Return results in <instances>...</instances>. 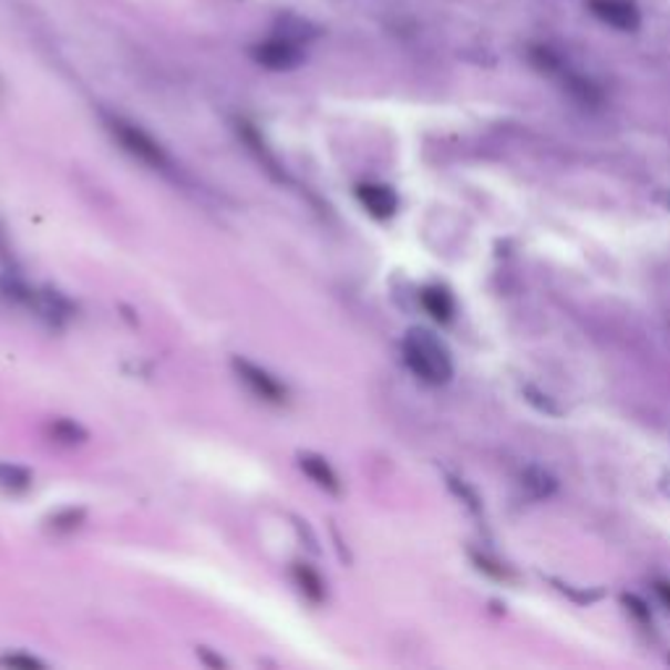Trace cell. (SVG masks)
Instances as JSON below:
<instances>
[{"instance_id": "16", "label": "cell", "mask_w": 670, "mask_h": 670, "mask_svg": "<svg viewBox=\"0 0 670 670\" xmlns=\"http://www.w3.org/2000/svg\"><path fill=\"white\" fill-rule=\"evenodd\" d=\"M654 589H658V597L662 600V605L670 610V581H658Z\"/></svg>"}, {"instance_id": "14", "label": "cell", "mask_w": 670, "mask_h": 670, "mask_svg": "<svg viewBox=\"0 0 670 670\" xmlns=\"http://www.w3.org/2000/svg\"><path fill=\"white\" fill-rule=\"evenodd\" d=\"M82 516H84L82 511H66V514L53 518V527L55 529H74V527H79V522H82Z\"/></svg>"}, {"instance_id": "15", "label": "cell", "mask_w": 670, "mask_h": 670, "mask_svg": "<svg viewBox=\"0 0 670 670\" xmlns=\"http://www.w3.org/2000/svg\"><path fill=\"white\" fill-rule=\"evenodd\" d=\"M623 602L629 605L631 608V614H637L639 618H642V621H650V610H647V605L639 600V597H633V595H623Z\"/></svg>"}, {"instance_id": "12", "label": "cell", "mask_w": 670, "mask_h": 670, "mask_svg": "<svg viewBox=\"0 0 670 670\" xmlns=\"http://www.w3.org/2000/svg\"><path fill=\"white\" fill-rule=\"evenodd\" d=\"M53 435L58 437V441H63V443H82L84 441V430L79 427V424H74V422H69V420H61V422H55L53 424Z\"/></svg>"}, {"instance_id": "11", "label": "cell", "mask_w": 670, "mask_h": 670, "mask_svg": "<svg viewBox=\"0 0 670 670\" xmlns=\"http://www.w3.org/2000/svg\"><path fill=\"white\" fill-rule=\"evenodd\" d=\"M524 485H527L532 493L537 495V498H547V495L556 489V482H553V477L543 470H529L527 474H524Z\"/></svg>"}, {"instance_id": "10", "label": "cell", "mask_w": 670, "mask_h": 670, "mask_svg": "<svg viewBox=\"0 0 670 670\" xmlns=\"http://www.w3.org/2000/svg\"><path fill=\"white\" fill-rule=\"evenodd\" d=\"M293 574H297V581H299L301 592H305L309 597V600L320 602L322 595H326L320 576H317L309 566H297V568H293Z\"/></svg>"}, {"instance_id": "5", "label": "cell", "mask_w": 670, "mask_h": 670, "mask_svg": "<svg viewBox=\"0 0 670 670\" xmlns=\"http://www.w3.org/2000/svg\"><path fill=\"white\" fill-rule=\"evenodd\" d=\"M234 370L241 378V383L262 401L280 403L286 399V388L280 385L268 370H262V367L251 364L247 359H234Z\"/></svg>"}, {"instance_id": "7", "label": "cell", "mask_w": 670, "mask_h": 670, "mask_svg": "<svg viewBox=\"0 0 670 670\" xmlns=\"http://www.w3.org/2000/svg\"><path fill=\"white\" fill-rule=\"evenodd\" d=\"M299 464H301V470L307 472V477L317 482V485H320L322 489H328V493H333V495L338 493V489H341L333 466H330L322 456H315V453H301Z\"/></svg>"}, {"instance_id": "8", "label": "cell", "mask_w": 670, "mask_h": 670, "mask_svg": "<svg viewBox=\"0 0 670 670\" xmlns=\"http://www.w3.org/2000/svg\"><path fill=\"white\" fill-rule=\"evenodd\" d=\"M422 307L427 309V315L435 322H441V326H445V322H451V317H453V299H451V293L445 291L443 286L424 288V291H422Z\"/></svg>"}, {"instance_id": "9", "label": "cell", "mask_w": 670, "mask_h": 670, "mask_svg": "<svg viewBox=\"0 0 670 670\" xmlns=\"http://www.w3.org/2000/svg\"><path fill=\"white\" fill-rule=\"evenodd\" d=\"M29 482H32V474H29L24 466L3 464V461H0V487L19 493V489L29 487Z\"/></svg>"}, {"instance_id": "3", "label": "cell", "mask_w": 670, "mask_h": 670, "mask_svg": "<svg viewBox=\"0 0 670 670\" xmlns=\"http://www.w3.org/2000/svg\"><path fill=\"white\" fill-rule=\"evenodd\" d=\"M251 58L259 63V66L270 69V71H291L305 63V53L297 42L291 40H268L262 45L251 48Z\"/></svg>"}, {"instance_id": "1", "label": "cell", "mask_w": 670, "mask_h": 670, "mask_svg": "<svg viewBox=\"0 0 670 670\" xmlns=\"http://www.w3.org/2000/svg\"><path fill=\"white\" fill-rule=\"evenodd\" d=\"M403 362L430 385H445L453 378L451 351L441 338L424 328H412L403 338Z\"/></svg>"}, {"instance_id": "13", "label": "cell", "mask_w": 670, "mask_h": 670, "mask_svg": "<svg viewBox=\"0 0 670 670\" xmlns=\"http://www.w3.org/2000/svg\"><path fill=\"white\" fill-rule=\"evenodd\" d=\"M0 666L6 668H45V662L38 658H29V654H6V658H0Z\"/></svg>"}, {"instance_id": "2", "label": "cell", "mask_w": 670, "mask_h": 670, "mask_svg": "<svg viewBox=\"0 0 670 670\" xmlns=\"http://www.w3.org/2000/svg\"><path fill=\"white\" fill-rule=\"evenodd\" d=\"M107 126H111V132L115 140H118L121 147H124L128 155H134L136 161L157 171L168 168V155H165V150L153 140V136L144 132V128H140L136 124H128L124 118H111L107 121Z\"/></svg>"}, {"instance_id": "4", "label": "cell", "mask_w": 670, "mask_h": 670, "mask_svg": "<svg viewBox=\"0 0 670 670\" xmlns=\"http://www.w3.org/2000/svg\"><path fill=\"white\" fill-rule=\"evenodd\" d=\"M589 11L608 27L621 29V32H637L639 24H642V13H639L633 0H589Z\"/></svg>"}, {"instance_id": "6", "label": "cell", "mask_w": 670, "mask_h": 670, "mask_svg": "<svg viewBox=\"0 0 670 670\" xmlns=\"http://www.w3.org/2000/svg\"><path fill=\"white\" fill-rule=\"evenodd\" d=\"M357 197L362 202L364 210L378 220L391 218V215L399 210V197H395V192L385 184H362L357 189Z\"/></svg>"}]
</instances>
